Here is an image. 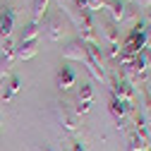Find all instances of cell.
Masks as SVG:
<instances>
[{
	"label": "cell",
	"instance_id": "obj_1",
	"mask_svg": "<svg viewBox=\"0 0 151 151\" xmlns=\"http://www.w3.org/2000/svg\"><path fill=\"white\" fill-rule=\"evenodd\" d=\"M146 41H149V34H146L144 24H137L127 34V39L122 41V53L125 55H139L146 48Z\"/></svg>",
	"mask_w": 151,
	"mask_h": 151
},
{
	"label": "cell",
	"instance_id": "obj_2",
	"mask_svg": "<svg viewBox=\"0 0 151 151\" xmlns=\"http://www.w3.org/2000/svg\"><path fill=\"white\" fill-rule=\"evenodd\" d=\"M86 70L93 74L96 79H103L106 77V70H103V63H101V48L99 46H89L86 43Z\"/></svg>",
	"mask_w": 151,
	"mask_h": 151
},
{
	"label": "cell",
	"instance_id": "obj_3",
	"mask_svg": "<svg viewBox=\"0 0 151 151\" xmlns=\"http://www.w3.org/2000/svg\"><path fill=\"white\" fill-rule=\"evenodd\" d=\"M60 108H58V113H60V122H63V127L70 132V134H74V132L79 129V115L74 113V108H70V103H58Z\"/></svg>",
	"mask_w": 151,
	"mask_h": 151
},
{
	"label": "cell",
	"instance_id": "obj_4",
	"mask_svg": "<svg viewBox=\"0 0 151 151\" xmlns=\"http://www.w3.org/2000/svg\"><path fill=\"white\" fill-rule=\"evenodd\" d=\"M43 29H46V36L50 41H60L63 36H65V22H63V17L60 14H50L43 19Z\"/></svg>",
	"mask_w": 151,
	"mask_h": 151
},
{
	"label": "cell",
	"instance_id": "obj_5",
	"mask_svg": "<svg viewBox=\"0 0 151 151\" xmlns=\"http://www.w3.org/2000/svg\"><path fill=\"white\" fill-rule=\"evenodd\" d=\"M63 58L65 60H77V63H86V43L82 39L72 41L65 50H63Z\"/></svg>",
	"mask_w": 151,
	"mask_h": 151
},
{
	"label": "cell",
	"instance_id": "obj_6",
	"mask_svg": "<svg viewBox=\"0 0 151 151\" xmlns=\"http://www.w3.org/2000/svg\"><path fill=\"white\" fill-rule=\"evenodd\" d=\"M129 110H132V108H129L127 101L115 99V96L110 99V115H113V120L118 122V127H122V122H125V118H127V113H129Z\"/></svg>",
	"mask_w": 151,
	"mask_h": 151
},
{
	"label": "cell",
	"instance_id": "obj_7",
	"mask_svg": "<svg viewBox=\"0 0 151 151\" xmlns=\"http://www.w3.org/2000/svg\"><path fill=\"white\" fill-rule=\"evenodd\" d=\"M36 53H39V39L22 41V43L14 46V58H17V60H29V58H34Z\"/></svg>",
	"mask_w": 151,
	"mask_h": 151
},
{
	"label": "cell",
	"instance_id": "obj_8",
	"mask_svg": "<svg viewBox=\"0 0 151 151\" xmlns=\"http://www.w3.org/2000/svg\"><path fill=\"white\" fill-rule=\"evenodd\" d=\"M113 96L132 103V99H134V89H132V84L127 79H115V82H113Z\"/></svg>",
	"mask_w": 151,
	"mask_h": 151
},
{
	"label": "cell",
	"instance_id": "obj_9",
	"mask_svg": "<svg viewBox=\"0 0 151 151\" xmlns=\"http://www.w3.org/2000/svg\"><path fill=\"white\" fill-rule=\"evenodd\" d=\"M14 10L12 7H3L0 10V36H5V39H10V34L14 29Z\"/></svg>",
	"mask_w": 151,
	"mask_h": 151
},
{
	"label": "cell",
	"instance_id": "obj_10",
	"mask_svg": "<svg viewBox=\"0 0 151 151\" xmlns=\"http://www.w3.org/2000/svg\"><path fill=\"white\" fill-rule=\"evenodd\" d=\"M55 84H58V89H60V91H67V89L74 84V72H72V67L60 65L58 74H55Z\"/></svg>",
	"mask_w": 151,
	"mask_h": 151
},
{
	"label": "cell",
	"instance_id": "obj_11",
	"mask_svg": "<svg viewBox=\"0 0 151 151\" xmlns=\"http://www.w3.org/2000/svg\"><path fill=\"white\" fill-rule=\"evenodd\" d=\"M106 10L110 12V22H115V24H120V22L125 19V12H127V7H125L122 0H108V3H106Z\"/></svg>",
	"mask_w": 151,
	"mask_h": 151
},
{
	"label": "cell",
	"instance_id": "obj_12",
	"mask_svg": "<svg viewBox=\"0 0 151 151\" xmlns=\"http://www.w3.org/2000/svg\"><path fill=\"white\" fill-rule=\"evenodd\" d=\"M103 36L108 39L110 48H115L118 41H120V36H118V24H115V22H110V19H106V24H103Z\"/></svg>",
	"mask_w": 151,
	"mask_h": 151
},
{
	"label": "cell",
	"instance_id": "obj_13",
	"mask_svg": "<svg viewBox=\"0 0 151 151\" xmlns=\"http://www.w3.org/2000/svg\"><path fill=\"white\" fill-rule=\"evenodd\" d=\"M39 34H41V24L29 22V24L22 29V36H19V41H17V43H22V41H34V39H39Z\"/></svg>",
	"mask_w": 151,
	"mask_h": 151
},
{
	"label": "cell",
	"instance_id": "obj_14",
	"mask_svg": "<svg viewBox=\"0 0 151 151\" xmlns=\"http://www.w3.org/2000/svg\"><path fill=\"white\" fill-rule=\"evenodd\" d=\"M48 3H50V0H34V5H31V10H34V19H31V22H36V24H39L43 17H46Z\"/></svg>",
	"mask_w": 151,
	"mask_h": 151
},
{
	"label": "cell",
	"instance_id": "obj_15",
	"mask_svg": "<svg viewBox=\"0 0 151 151\" xmlns=\"http://www.w3.org/2000/svg\"><path fill=\"white\" fill-rule=\"evenodd\" d=\"M19 89H22V79H19V77H12V79H10V84H7V89L3 91V96H0V99H3V101H10V99H12Z\"/></svg>",
	"mask_w": 151,
	"mask_h": 151
},
{
	"label": "cell",
	"instance_id": "obj_16",
	"mask_svg": "<svg viewBox=\"0 0 151 151\" xmlns=\"http://www.w3.org/2000/svg\"><path fill=\"white\" fill-rule=\"evenodd\" d=\"M14 46H17V43H14L12 39H5V46H3V48H5V55H3V58H7V60L14 58Z\"/></svg>",
	"mask_w": 151,
	"mask_h": 151
},
{
	"label": "cell",
	"instance_id": "obj_17",
	"mask_svg": "<svg viewBox=\"0 0 151 151\" xmlns=\"http://www.w3.org/2000/svg\"><path fill=\"white\" fill-rule=\"evenodd\" d=\"M10 74V60L7 58H0V82Z\"/></svg>",
	"mask_w": 151,
	"mask_h": 151
},
{
	"label": "cell",
	"instance_id": "obj_18",
	"mask_svg": "<svg viewBox=\"0 0 151 151\" xmlns=\"http://www.w3.org/2000/svg\"><path fill=\"white\" fill-rule=\"evenodd\" d=\"M72 151H86L84 142H74V144H72Z\"/></svg>",
	"mask_w": 151,
	"mask_h": 151
},
{
	"label": "cell",
	"instance_id": "obj_19",
	"mask_svg": "<svg viewBox=\"0 0 151 151\" xmlns=\"http://www.w3.org/2000/svg\"><path fill=\"white\" fill-rule=\"evenodd\" d=\"M139 5L142 7H151V0H139Z\"/></svg>",
	"mask_w": 151,
	"mask_h": 151
},
{
	"label": "cell",
	"instance_id": "obj_20",
	"mask_svg": "<svg viewBox=\"0 0 151 151\" xmlns=\"http://www.w3.org/2000/svg\"><path fill=\"white\" fill-rule=\"evenodd\" d=\"M0 127H3V115H0Z\"/></svg>",
	"mask_w": 151,
	"mask_h": 151
},
{
	"label": "cell",
	"instance_id": "obj_21",
	"mask_svg": "<svg viewBox=\"0 0 151 151\" xmlns=\"http://www.w3.org/2000/svg\"><path fill=\"white\" fill-rule=\"evenodd\" d=\"M0 96H3V91H0Z\"/></svg>",
	"mask_w": 151,
	"mask_h": 151
}]
</instances>
